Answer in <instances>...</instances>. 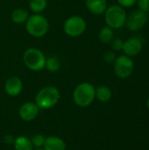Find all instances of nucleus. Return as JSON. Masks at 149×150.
<instances>
[{
    "mask_svg": "<svg viewBox=\"0 0 149 150\" xmlns=\"http://www.w3.org/2000/svg\"><path fill=\"white\" fill-rule=\"evenodd\" d=\"M60 97V91L56 87L46 86L37 93L35 104L40 109H50L59 102Z\"/></svg>",
    "mask_w": 149,
    "mask_h": 150,
    "instance_id": "f257e3e1",
    "label": "nucleus"
},
{
    "mask_svg": "<svg viewBox=\"0 0 149 150\" xmlns=\"http://www.w3.org/2000/svg\"><path fill=\"white\" fill-rule=\"evenodd\" d=\"M49 23L46 17L40 13H35L28 17L25 22V29L27 33L35 38L43 37L48 31Z\"/></svg>",
    "mask_w": 149,
    "mask_h": 150,
    "instance_id": "f03ea898",
    "label": "nucleus"
},
{
    "mask_svg": "<svg viewBox=\"0 0 149 150\" xmlns=\"http://www.w3.org/2000/svg\"><path fill=\"white\" fill-rule=\"evenodd\" d=\"M96 89L90 83H82L78 84L73 92V99L76 105L86 107L90 105L95 99Z\"/></svg>",
    "mask_w": 149,
    "mask_h": 150,
    "instance_id": "7ed1b4c3",
    "label": "nucleus"
},
{
    "mask_svg": "<svg viewBox=\"0 0 149 150\" xmlns=\"http://www.w3.org/2000/svg\"><path fill=\"white\" fill-rule=\"evenodd\" d=\"M105 12V19L106 25L112 29H119L126 25L127 16L124 7L113 4L108 7Z\"/></svg>",
    "mask_w": 149,
    "mask_h": 150,
    "instance_id": "20e7f679",
    "label": "nucleus"
},
{
    "mask_svg": "<svg viewBox=\"0 0 149 150\" xmlns=\"http://www.w3.org/2000/svg\"><path fill=\"white\" fill-rule=\"evenodd\" d=\"M25 65L32 71H40L45 68L46 56L42 51L35 47L26 49L23 55Z\"/></svg>",
    "mask_w": 149,
    "mask_h": 150,
    "instance_id": "39448f33",
    "label": "nucleus"
},
{
    "mask_svg": "<svg viewBox=\"0 0 149 150\" xmlns=\"http://www.w3.org/2000/svg\"><path fill=\"white\" fill-rule=\"evenodd\" d=\"M63 29L65 33L69 37H78L82 35L86 29V22L80 16H71L64 23Z\"/></svg>",
    "mask_w": 149,
    "mask_h": 150,
    "instance_id": "423d86ee",
    "label": "nucleus"
},
{
    "mask_svg": "<svg viewBox=\"0 0 149 150\" xmlns=\"http://www.w3.org/2000/svg\"><path fill=\"white\" fill-rule=\"evenodd\" d=\"M133 69V61L126 54L118 56L114 62V71L119 78L125 79L129 77L132 75Z\"/></svg>",
    "mask_w": 149,
    "mask_h": 150,
    "instance_id": "0eeeda50",
    "label": "nucleus"
},
{
    "mask_svg": "<svg viewBox=\"0 0 149 150\" xmlns=\"http://www.w3.org/2000/svg\"><path fill=\"white\" fill-rule=\"evenodd\" d=\"M148 22V15L147 13L136 10L133 11L129 16L126 17V25L131 32H137L141 30Z\"/></svg>",
    "mask_w": 149,
    "mask_h": 150,
    "instance_id": "6e6552de",
    "label": "nucleus"
},
{
    "mask_svg": "<svg viewBox=\"0 0 149 150\" xmlns=\"http://www.w3.org/2000/svg\"><path fill=\"white\" fill-rule=\"evenodd\" d=\"M39 111H40V108L37 106L35 103L26 102L19 107L18 115L20 119H22L23 120L31 121L37 117Z\"/></svg>",
    "mask_w": 149,
    "mask_h": 150,
    "instance_id": "1a4fd4ad",
    "label": "nucleus"
},
{
    "mask_svg": "<svg viewBox=\"0 0 149 150\" xmlns=\"http://www.w3.org/2000/svg\"><path fill=\"white\" fill-rule=\"evenodd\" d=\"M141 49H142V42L140 39L135 37L126 40L123 43V47H122V50L124 54L129 57L137 55L138 54H140Z\"/></svg>",
    "mask_w": 149,
    "mask_h": 150,
    "instance_id": "9d476101",
    "label": "nucleus"
},
{
    "mask_svg": "<svg viewBox=\"0 0 149 150\" xmlns=\"http://www.w3.org/2000/svg\"><path fill=\"white\" fill-rule=\"evenodd\" d=\"M23 89V83L18 76H11L8 78L4 83V91L7 95L16 97L20 94Z\"/></svg>",
    "mask_w": 149,
    "mask_h": 150,
    "instance_id": "9b49d317",
    "label": "nucleus"
},
{
    "mask_svg": "<svg viewBox=\"0 0 149 150\" xmlns=\"http://www.w3.org/2000/svg\"><path fill=\"white\" fill-rule=\"evenodd\" d=\"M87 9L95 15L103 14L107 9L106 0H85Z\"/></svg>",
    "mask_w": 149,
    "mask_h": 150,
    "instance_id": "f8f14e48",
    "label": "nucleus"
},
{
    "mask_svg": "<svg viewBox=\"0 0 149 150\" xmlns=\"http://www.w3.org/2000/svg\"><path fill=\"white\" fill-rule=\"evenodd\" d=\"M43 149L45 150H65L66 143L60 137L49 136L45 139Z\"/></svg>",
    "mask_w": 149,
    "mask_h": 150,
    "instance_id": "ddd939ff",
    "label": "nucleus"
},
{
    "mask_svg": "<svg viewBox=\"0 0 149 150\" xmlns=\"http://www.w3.org/2000/svg\"><path fill=\"white\" fill-rule=\"evenodd\" d=\"M29 17V13L26 10L23 9V8H18L15 9L11 14V18L12 20V22H14L15 24H23L25 23L27 18Z\"/></svg>",
    "mask_w": 149,
    "mask_h": 150,
    "instance_id": "4468645a",
    "label": "nucleus"
},
{
    "mask_svg": "<svg viewBox=\"0 0 149 150\" xmlns=\"http://www.w3.org/2000/svg\"><path fill=\"white\" fill-rule=\"evenodd\" d=\"M13 146L15 150H33V145L31 140L25 136H18L15 138Z\"/></svg>",
    "mask_w": 149,
    "mask_h": 150,
    "instance_id": "2eb2a0df",
    "label": "nucleus"
},
{
    "mask_svg": "<svg viewBox=\"0 0 149 150\" xmlns=\"http://www.w3.org/2000/svg\"><path fill=\"white\" fill-rule=\"evenodd\" d=\"M95 96L99 101H101L103 103H105V102H107V101H109L111 99V98H112V91L110 90L109 87L105 86V85H101V86H98L96 89Z\"/></svg>",
    "mask_w": 149,
    "mask_h": 150,
    "instance_id": "dca6fc26",
    "label": "nucleus"
},
{
    "mask_svg": "<svg viewBox=\"0 0 149 150\" xmlns=\"http://www.w3.org/2000/svg\"><path fill=\"white\" fill-rule=\"evenodd\" d=\"M98 38L103 43H109L113 39V30L109 26H104L101 28L98 33Z\"/></svg>",
    "mask_w": 149,
    "mask_h": 150,
    "instance_id": "f3484780",
    "label": "nucleus"
},
{
    "mask_svg": "<svg viewBox=\"0 0 149 150\" xmlns=\"http://www.w3.org/2000/svg\"><path fill=\"white\" fill-rule=\"evenodd\" d=\"M47 5V0H29V6L34 13L42 12Z\"/></svg>",
    "mask_w": 149,
    "mask_h": 150,
    "instance_id": "a211bd4d",
    "label": "nucleus"
},
{
    "mask_svg": "<svg viewBox=\"0 0 149 150\" xmlns=\"http://www.w3.org/2000/svg\"><path fill=\"white\" fill-rule=\"evenodd\" d=\"M45 68L50 72H56L61 68V62L58 58L54 56H50L48 58H46Z\"/></svg>",
    "mask_w": 149,
    "mask_h": 150,
    "instance_id": "6ab92c4d",
    "label": "nucleus"
},
{
    "mask_svg": "<svg viewBox=\"0 0 149 150\" xmlns=\"http://www.w3.org/2000/svg\"><path fill=\"white\" fill-rule=\"evenodd\" d=\"M45 137L41 134H35L32 137L31 142L33 145V148H38V149H40L41 147H43L44 145V142H45Z\"/></svg>",
    "mask_w": 149,
    "mask_h": 150,
    "instance_id": "aec40b11",
    "label": "nucleus"
},
{
    "mask_svg": "<svg viewBox=\"0 0 149 150\" xmlns=\"http://www.w3.org/2000/svg\"><path fill=\"white\" fill-rule=\"evenodd\" d=\"M137 3L140 11L145 13L149 12V0H138Z\"/></svg>",
    "mask_w": 149,
    "mask_h": 150,
    "instance_id": "412c9836",
    "label": "nucleus"
},
{
    "mask_svg": "<svg viewBox=\"0 0 149 150\" xmlns=\"http://www.w3.org/2000/svg\"><path fill=\"white\" fill-rule=\"evenodd\" d=\"M116 54H115V53L113 52V51H107V52H105V54H104V60L107 62V63H112V62H115V60H116Z\"/></svg>",
    "mask_w": 149,
    "mask_h": 150,
    "instance_id": "4be33fe9",
    "label": "nucleus"
},
{
    "mask_svg": "<svg viewBox=\"0 0 149 150\" xmlns=\"http://www.w3.org/2000/svg\"><path fill=\"white\" fill-rule=\"evenodd\" d=\"M117 1L119 4V5L122 7H131L133 6L138 0H117Z\"/></svg>",
    "mask_w": 149,
    "mask_h": 150,
    "instance_id": "5701e85b",
    "label": "nucleus"
},
{
    "mask_svg": "<svg viewBox=\"0 0 149 150\" xmlns=\"http://www.w3.org/2000/svg\"><path fill=\"white\" fill-rule=\"evenodd\" d=\"M123 43L124 41L120 39H117L113 41L112 43V48L114 50H117V51H119V50H122V47H123Z\"/></svg>",
    "mask_w": 149,
    "mask_h": 150,
    "instance_id": "b1692460",
    "label": "nucleus"
},
{
    "mask_svg": "<svg viewBox=\"0 0 149 150\" xmlns=\"http://www.w3.org/2000/svg\"><path fill=\"white\" fill-rule=\"evenodd\" d=\"M15 138L12 134H5L4 136V142L5 144H13Z\"/></svg>",
    "mask_w": 149,
    "mask_h": 150,
    "instance_id": "393cba45",
    "label": "nucleus"
},
{
    "mask_svg": "<svg viewBox=\"0 0 149 150\" xmlns=\"http://www.w3.org/2000/svg\"><path fill=\"white\" fill-rule=\"evenodd\" d=\"M148 110H149V98H148Z\"/></svg>",
    "mask_w": 149,
    "mask_h": 150,
    "instance_id": "a878e982",
    "label": "nucleus"
},
{
    "mask_svg": "<svg viewBox=\"0 0 149 150\" xmlns=\"http://www.w3.org/2000/svg\"><path fill=\"white\" fill-rule=\"evenodd\" d=\"M36 150H45V149H37Z\"/></svg>",
    "mask_w": 149,
    "mask_h": 150,
    "instance_id": "bb28decb",
    "label": "nucleus"
}]
</instances>
